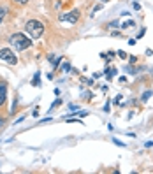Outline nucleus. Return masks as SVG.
Returning <instances> with one entry per match:
<instances>
[{
	"label": "nucleus",
	"instance_id": "nucleus-1",
	"mask_svg": "<svg viewBox=\"0 0 153 174\" xmlns=\"http://www.w3.org/2000/svg\"><path fill=\"white\" fill-rule=\"evenodd\" d=\"M25 30H26V34H28L32 39H39L44 34V25L40 21H37V20H28L25 23Z\"/></svg>",
	"mask_w": 153,
	"mask_h": 174
},
{
	"label": "nucleus",
	"instance_id": "nucleus-2",
	"mask_svg": "<svg viewBox=\"0 0 153 174\" xmlns=\"http://www.w3.org/2000/svg\"><path fill=\"white\" fill-rule=\"evenodd\" d=\"M9 42H11V44L14 46V49H18V51H23V49H26V48L32 46V40H28V37H26L25 34H12V35L9 37Z\"/></svg>",
	"mask_w": 153,
	"mask_h": 174
},
{
	"label": "nucleus",
	"instance_id": "nucleus-3",
	"mask_svg": "<svg viewBox=\"0 0 153 174\" xmlns=\"http://www.w3.org/2000/svg\"><path fill=\"white\" fill-rule=\"evenodd\" d=\"M0 60H4V62H7L11 65H16L18 63L16 55L12 53V49H9V48H2V49H0Z\"/></svg>",
	"mask_w": 153,
	"mask_h": 174
},
{
	"label": "nucleus",
	"instance_id": "nucleus-4",
	"mask_svg": "<svg viewBox=\"0 0 153 174\" xmlns=\"http://www.w3.org/2000/svg\"><path fill=\"white\" fill-rule=\"evenodd\" d=\"M58 20L60 21H69V23H78V20H79V11L78 9H74V11H71V12H62L60 16H58Z\"/></svg>",
	"mask_w": 153,
	"mask_h": 174
},
{
	"label": "nucleus",
	"instance_id": "nucleus-5",
	"mask_svg": "<svg viewBox=\"0 0 153 174\" xmlns=\"http://www.w3.org/2000/svg\"><path fill=\"white\" fill-rule=\"evenodd\" d=\"M5 97H7V84L0 83V106L5 102Z\"/></svg>",
	"mask_w": 153,
	"mask_h": 174
},
{
	"label": "nucleus",
	"instance_id": "nucleus-6",
	"mask_svg": "<svg viewBox=\"0 0 153 174\" xmlns=\"http://www.w3.org/2000/svg\"><path fill=\"white\" fill-rule=\"evenodd\" d=\"M39 76H40V72H35V76H34V79H32V84L34 86H39L40 83H39Z\"/></svg>",
	"mask_w": 153,
	"mask_h": 174
},
{
	"label": "nucleus",
	"instance_id": "nucleus-7",
	"mask_svg": "<svg viewBox=\"0 0 153 174\" xmlns=\"http://www.w3.org/2000/svg\"><path fill=\"white\" fill-rule=\"evenodd\" d=\"M5 12H7V7H0V23L4 21V18H5Z\"/></svg>",
	"mask_w": 153,
	"mask_h": 174
},
{
	"label": "nucleus",
	"instance_id": "nucleus-8",
	"mask_svg": "<svg viewBox=\"0 0 153 174\" xmlns=\"http://www.w3.org/2000/svg\"><path fill=\"white\" fill-rule=\"evenodd\" d=\"M132 26H134V21H125L121 25V28H125V30H127V28H132Z\"/></svg>",
	"mask_w": 153,
	"mask_h": 174
},
{
	"label": "nucleus",
	"instance_id": "nucleus-9",
	"mask_svg": "<svg viewBox=\"0 0 153 174\" xmlns=\"http://www.w3.org/2000/svg\"><path fill=\"white\" fill-rule=\"evenodd\" d=\"M116 55H118V56L121 58V60H127V53H125V51H121V49H120V51H118Z\"/></svg>",
	"mask_w": 153,
	"mask_h": 174
},
{
	"label": "nucleus",
	"instance_id": "nucleus-10",
	"mask_svg": "<svg viewBox=\"0 0 153 174\" xmlns=\"http://www.w3.org/2000/svg\"><path fill=\"white\" fill-rule=\"evenodd\" d=\"M62 70L63 72H69V70H71V63H63L62 65Z\"/></svg>",
	"mask_w": 153,
	"mask_h": 174
},
{
	"label": "nucleus",
	"instance_id": "nucleus-11",
	"mask_svg": "<svg viewBox=\"0 0 153 174\" xmlns=\"http://www.w3.org/2000/svg\"><path fill=\"white\" fill-rule=\"evenodd\" d=\"M150 97H151V92H144V93H143V100H144V102H146Z\"/></svg>",
	"mask_w": 153,
	"mask_h": 174
},
{
	"label": "nucleus",
	"instance_id": "nucleus-12",
	"mask_svg": "<svg viewBox=\"0 0 153 174\" xmlns=\"http://www.w3.org/2000/svg\"><path fill=\"white\" fill-rule=\"evenodd\" d=\"M132 7H134V11H141V4H139V2H134Z\"/></svg>",
	"mask_w": 153,
	"mask_h": 174
},
{
	"label": "nucleus",
	"instance_id": "nucleus-13",
	"mask_svg": "<svg viewBox=\"0 0 153 174\" xmlns=\"http://www.w3.org/2000/svg\"><path fill=\"white\" fill-rule=\"evenodd\" d=\"M83 83H86L88 86H92V84H93V81H92V79H83Z\"/></svg>",
	"mask_w": 153,
	"mask_h": 174
},
{
	"label": "nucleus",
	"instance_id": "nucleus-14",
	"mask_svg": "<svg viewBox=\"0 0 153 174\" xmlns=\"http://www.w3.org/2000/svg\"><path fill=\"white\" fill-rule=\"evenodd\" d=\"M14 2H16V4H26L28 0H14Z\"/></svg>",
	"mask_w": 153,
	"mask_h": 174
},
{
	"label": "nucleus",
	"instance_id": "nucleus-15",
	"mask_svg": "<svg viewBox=\"0 0 153 174\" xmlns=\"http://www.w3.org/2000/svg\"><path fill=\"white\" fill-rule=\"evenodd\" d=\"M150 146H153V141H150V142H146V148H150Z\"/></svg>",
	"mask_w": 153,
	"mask_h": 174
},
{
	"label": "nucleus",
	"instance_id": "nucleus-16",
	"mask_svg": "<svg viewBox=\"0 0 153 174\" xmlns=\"http://www.w3.org/2000/svg\"><path fill=\"white\" fill-rule=\"evenodd\" d=\"M4 123H5V120H4V118H0V127H2Z\"/></svg>",
	"mask_w": 153,
	"mask_h": 174
},
{
	"label": "nucleus",
	"instance_id": "nucleus-17",
	"mask_svg": "<svg viewBox=\"0 0 153 174\" xmlns=\"http://www.w3.org/2000/svg\"><path fill=\"white\" fill-rule=\"evenodd\" d=\"M100 2H102V4H107V2H109V0H100Z\"/></svg>",
	"mask_w": 153,
	"mask_h": 174
}]
</instances>
